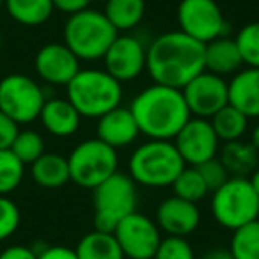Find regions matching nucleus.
Returning <instances> with one entry per match:
<instances>
[{"label":"nucleus","instance_id":"nucleus-14","mask_svg":"<svg viewBox=\"0 0 259 259\" xmlns=\"http://www.w3.org/2000/svg\"><path fill=\"white\" fill-rule=\"evenodd\" d=\"M174 146L183 158L185 165L199 167L208 160L219 156V149L222 142L217 137L209 119L190 117L187 124L180 130L174 137Z\"/></svg>","mask_w":259,"mask_h":259},{"label":"nucleus","instance_id":"nucleus-5","mask_svg":"<svg viewBox=\"0 0 259 259\" xmlns=\"http://www.w3.org/2000/svg\"><path fill=\"white\" fill-rule=\"evenodd\" d=\"M117 34L103 11L91 8L68 16L62 29L64 45L80 62L101 61Z\"/></svg>","mask_w":259,"mask_h":259},{"label":"nucleus","instance_id":"nucleus-42","mask_svg":"<svg viewBox=\"0 0 259 259\" xmlns=\"http://www.w3.org/2000/svg\"><path fill=\"white\" fill-rule=\"evenodd\" d=\"M4 8V0H0V9Z\"/></svg>","mask_w":259,"mask_h":259},{"label":"nucleus","instance_id":"nucleus-18","mask_svg":"<svg viewBox=\"0 0 259 259\" xmlns=\"http://www.w3.org/2000/svg\"><path fill=\"white\" fill-rule=\"evenodd\" d=\"M229 105L245 114L248 119L259 121V68H241L227 82Z\"/></svg>","mask_w":259,"mask_h":259},{"label":"nucleus","instance_id":"nucleus-6","mask_svg":"<svg viewBox=\"0 0 259 259\" xmlns=\"http://www.w3.org/2000/svg\"><path fill=\"white\" fill-rule=\"evenodd\" d=\"M137 185L128 174L117 170L93 190L94 229L112 231L122 219L137 211Z\"/></svg>","mask_w":259,"mask_h":259},{"label":"nucleus","instance_id":"nucleus-8","mask_svg":"<svg viewBox=\"0 0 259 259\" xmlns=\"http://www.w3.org/2000/svg\"><path fill=\"white\" fill-rule=\"evenodd\" d=\"M68 158L69 181L94 190L119 170V155L100 139H87L71 149Z\"/></svg>","mask_w":259,"mask_h":259},{"label":"nucleus","instance_id":"nucleus-10","mask_svg":"<svg viewBox=\"0 0 259 259\" xmlns=\"http://www.w3.org/2000/svg\"><path fill=\"white\" fill-rule=\"evenodd\" d=\"M176 20L180 27L178 30L202 45L227 36L229 30L217 0H180Z\"/></svg>","mask_w":259,"mask_h":259},{"label":"nucleus","instance_id":"nucleus-12","mask_svg":"<svg viewBox=\"0 0 259 259\" xmlns=\"http://www.w3.org/2000/svg\"><path fill=\"white\" fill-rule=\"evenodd\" d=\"M101 61L105 71L110 73L117 82H134L146 71L148 45L135 34L121 32L112 41Z\"/></svg>","mask_w":259,"mask_h":259},{"label":"nucleus","instance_id":"nucleus-30","mask_svg":"<svg viewBox=\"0 0 259 259\" xmlns=\"http://www.w3.org/2000/svg\"><path fill=\"white\" fill-rule=\"evenodd\" d=\"M238 50H240L243 66L259 68V22H250L243 25L234 36Z\"/></svg>","mask_w":259,"mask_h":259},{"label":"nucleus","instance_id":"nucleus-31","mask_svg":"<svg viewBox=\"0 0 259 259\" xmlns=\"http://www.w3.org/2000/svg\"><path fill=\"white\" fill-rule=\"evenodd\" d=\"M9 149L18 156L22 163L32 165L45 153V141L34 130H23V132H18Z\"/></svg>","mask_w":259,"mask_h":259},{"label":"nucleus","instance_id":"nucleus-38","mask_svg":"<svg viewBox=\"0 0 259 259\" xmlns=\"http://www.w3.org/2000/svg\"><path fill=\"white\" fill-rule=\"evenodd\" d=\"M0 259H37V254L32 247L25 245H11L0 252Z\"/></svg>","mask_w":259,"mask_h":259},{"label":"nucleus","instance_id":"nucleus-11","mask_svg":"<svg viewBox=\"0 0 259 259\" xmlns=\"http://www.w3.org/2000/svg\"><path fill=\"white\" fill-rule=\"evenodd\" d=\"M112 233L126 259H153L162 241V231L155 220L139 211L122 219Z\"/></svg>","mask_w":259,"mask_h":259},{"label":"nucleus","instance_id":"nucleus-36","mask_svg":"<svg viewBox=\"0 0 259 259\" xmlns=\"http://www.w3.org/2000/svg\"><path fill=\"white\" fill-rule=\"evenodd\" d=\"M37 259H78L75 248L64 245H47L41 252H37Z\"/></svg>","mask_w":259,"mask_h":259},{"label":"nucleus","instance_id":"nucleus-35","mask_svg":"<svg viewBox=\"0 0 259 259\" xmlns=\"http://www.w3.org/2000/svg\"><path fill=\"white\" fill-rule=\"evenodd\" d=\"M18 124L0 110V149H9L18 135Z\"/></svg>","mask_w":259,"mask_h":259},{"label":"nucleus","instance_id":"nucleus-19","mask_svg":"<svg viewBox=\"0 0 259 259\" xmlns=\"http://www.w3.org/2000/svg\"><path fill=\"white\" fill-rule=\"evenodd\" d=\"M41 124L54 137H71L78 132L82 117L66 98H50L41 108Z\"/></svg>","mask_w":259,"mask_h":259},{"label":"nucleus","instance_id":"nucleus-24","mask_svg":"<svg viewBox=\"0 0 259 259\" xmlns=\"http://www.w3.org/2000/svg\"><path fill=\"white\" fill-rule=\"evenodd\" d=\"M103 15L119 34L132 32L144 20L146 0H107Z\"/></svg>","mask_w":259,"mask_h":259},{"label":"nucleus","instance_id":"nucleus-27","mask_svg":"<svg viewBox=\"0 0 259 259\" xmlns=\"http://www.w3.org/2000/svg\"><path fill=\"white\" fill-rule=\"evenodd\" d=\"M227 250L234 259H259V220L231 231Z\"/></svg>","mask_w":259,"mask_h":259},{"label":"nucleus","instance_id":"nucleus-15","mask_svg":"<svg viewBox=\"0 0 259 259\" xmlns=\"http://www.w3.org/2000/svg\"><path fill=\"white\" fill-rule=\"evenodd\" d=\"M34 69L43 82L66 87L82 68L76 55L64 43H48L37 50Z\"/></svg>","mask_w":259,"mask_h":259},{"label":"nucleus","instance_id":"nucleus-22","mask_svg":"<svg viewBox=\"0 0 259 259\" xmlns=\"http://www.w3.org/2000/svg\"><path fill=\"white\" fill-rule=\"evenodd\" d=\"M30 174L41 188H48V190L61 188L69 181L68 158L59 153H43L30 165Z\"/></svg>","mask_w":259,"mask_h":259},{"label":"nucleus","instance_id":"nucleus-1","mask_svg":"<svg viewBox=\"0 0 259 259\" xmlns=\"http://www.w3.org/2000/svg\"><path fill=\"white\" fill-rule=\"evenodd\" d=\"M146 71L153 83L183 89L204 71V45L181 30H169L148 45Z\"/></svg>","mask_w":259,"mask_h":259},{"label":"nucleus","instance_id":"nucleus-43","mask_svg":"<svg viewBox=\"0 0 259 259\" xmlns=\"http://www.w3.org/2000/svg\"><path fill=\"white\" fill-rule=\"evenodd\" d=\"M96 2H103V4H105V2H107V0H96Z\"/></svg>","mask_w":259,"mask_h":259},{"label":"nucleus","instance_id":"nucleus-17","mask_svg":"<svg viewBox=\"0 0 259 259\" xmlns=\"http://www.w3.org/2000/svg\"><path fill=\"white\" fill-rule=\"evenodd\" d=\"M96 121V139L114 148L115 151L130 148L141 135L132 110L122 105L112 108Z\"/></svg>","mask_w":259,"mask_h":259},{"label":"nucleus","instance_id":"nucleus-41","mask_svg":"<svg viewBox=\"0 0 259 259\" xmlns=\"http://www.w3.org/2000/svg\"><path fill=\"white\" fill-rule=\"evenodd\" d=\"M248 180H250V183H252V187H254L255 194L259 195V167L250 174V178H248Z\"/></svg>","mask_w":259,"mask_h":259},{"label":"nucleus","instance_id":"nucleus-13","mask_svg":"<svg viewBox=\"0 0 259 259\" xmlns=\"http://www.w3.org/2000/svg\"><path fill=\"white\" fill-rule=\"evenodd\" d=\"M192 117L211 119L220 108L229 105L227 80L215 73L202 71L181 89Z\"/></svg>","mask_w":259,"mask_h":259},{"label":"nucleus","instance_id":"nucleus-23","mask_svg":"<svg viewBox=\"0 0 259 259\" xmlns=\"http://www.w3.org/2000/svg\"><path fill=\"white\" fill-rule=\"evenodd\" d=\"M75 252L78 259H126L114 233L98 229L83 234Z\"/></svg>","mask_w":259,"mask_h":259},{"label":"nucleus","instance_id":"nucleus-20","mask_svg":"<svg viewBox=\"0 0 259 259\" xmlns=\"http://www.w3.org/2000/svg\"><path fill=\"white\" fill-rule=\"evenodd\" d=\"M243 68L240 50L234 39L227 36L217 37L204 45V69L222 76H233Z\"/></svg>","mask_w":259,"mask_h":259},{"label":"nucleus","instance_id":"nucleus-3","mask_svg":"<svg viewBox=\"0 0 259 259\" xmlns=\"http://www.w3.org/2000/svg\"><path fill=\"white\" fill-rule=\"evenodd\" d=\"M185 167L172 141L148 139L130 155L128 176L146 188H170Z\"/></svg>","mask_w":259,"mask_h":259},{"label":"nucleus","instance_id":"nucleus-34","mask_svg":"<svg viewBox=\"0 0 259 259\" xmlns=\"http://www.w3.org/2000/svg\"><path fill=\"white\" fill-rule=\"evenodd\" d=\"M197 169H199V172H201L202 180H204V183H206V187H208L209 192H213L219 187H222V185L231 178L229 172L226 170V167H224L222 162L219 160V156L213 158V160H208V162H204L202 165H199Z\"/></svg>","mask_w":259,"mask_h":259},{"label":"nucleus","instance_id":"nucleus-44","mask_svg":"<svg viewBox=\"0 0 259 259\" xmlns=\"http://www.w3.org/2000/svg\"><path fill=\"white\" fill-rule=\"evenodd\" d=\"M0 47H2V36H0Z\"/></svg>","mask_w":259,"mask_h":259},{"label":"nucleus","instance_id":"nucleus-39","mask_svg":"<svg viewBox=\"0 0 259 259\" xmlns=\"http://www.w3.org/2000/svg\"><path fill=\"white\" fill-rule=\"evenodd\" d=\"M199 259H234L227 248H211V250L204 252Z\"/></svg>","mask_w":259,"mask_h":259},{"label":"nucleus","instance_id":"nucleus-37","mask_svg":"<svg viewBox=\"0 0 259 259\" xmlns=\"http://www.w3.org/2000/svg\"><path fill=\"white\" fill-rule=\"evenodd\" d=\"M93 0H52L54 4V9L61 13H66V15H75V13H80L83 9H87L91 6Z\"/></svg>","mask_w":259,"mask_h":259},{"label":"nucleus","instance_id":"nucleus-29","mask_svg":"<svg viewBox=\"0 0 259 259\" xmlns=\"http://www.w3.org/2000/svg\"><path fill=\"white\" fill-rule=\"evenodd\" d=\"M25 176V163L11 149H0V195H8L20 187Z\"/></svg>","mask_w":259,"mask_h":259},{"label":"nucleus","instance_id":"nucleus-26","mask_svg":"<svg viewBox=\"0 0 259 259\" xmlns=\"http://www.w3.org/2000/svg\"><path fill=\"white\" fill-rule=\"evenodd\" d=\"M213 130H215L217 137L222 144L233 141H241L248 132V117L245 114H241L238 108H234L233 105H226L224 108H220L211 119Z\"/></svg>","mask_w":259,"mask_h":259},{"label":"nucleus","instance_id":"nucleus-40","mask_svg":"<svg viewBox=\"0 0 259 259\" xmlns=\"http://www.w3.org/2000/svg\"><path fill=\"white\" fill-rule=\"evenodd\" d=\"M248 142H250V144L259 151V121L255 122V126L250 130V137H248Z\"/></svg>","mask_w":259,"mask_h":259},{"label":"nucleus","instance_id":"nucleus-25","mask_svg":"<svg viewBox=\"0 0 259 259\" xmlns=\"http://www.w3.org/2000/svg\"><path fill=\"white\" fill-rule=\"evenodd\" d=\"M4 8L15 22L25 27L43 25L54 13L52 0H4Z\"/></svg>","mask_w":259,"mask_h":259},{"label":"nucleus","instance_id":"nucleus-21","mask_svg":"<svg viewBox=\"0 0 259 259\" xmlns=\"http://www.w3.org/2000/svg\"><path fill=\"white\" fill-rule=\"evenodd\" d=\"M219 160L229 176L250 178V174L259 167V151L248 141L241 139L220 146Z\"/></svg>","mask_w":259,"mask_h":259},{"label":"nucleus","instance_id":"nucleus-28","mask_svg":"<svg viewBox=\"0 0 259 259\" xmlns=\"http://www.w3.org/2000/svg\"><path fill=\"white\" fill-rule=\"evenodd\" d=\"M170 188H172L176 197L190 201V202H194V204H199V202L209 194V190H208V187H206L199 169L192 165H187L181 170L180 176L174 180Z\"/></svg>","mask_w":259,"mask_h":259},{"label":"nucleus","instance_id":"nucleus-2","mask_svg":"<svg viewBox=\"0 0 259 259\" xmlns=\"http://www.w3.org/2000/svg\"><path fill=\"white\" fill-rule=\"evenodd\" d=\"M141 135L155 141H174L192 117L181 89L151 83L130 103Z\"/></svg>","mask_w":259,"mask_h":259},{"label":"nucleus","instance_id":"nucleus-4","mask_svg":"<svg viewBox=\"0 0 259 259\" xmlns=\"http://www.w3.org/2000/svg\"><path fill=\"white\" fill-rule=\"evenodd\" d=\"M66 100L80 117L100 119L122 101V83L105 69H80L66 85Z\"/></svg>","mask_w":259,"mask_h":259},{"label":"nucleus","instance_id":"nucleus-33","mask_svg":"<svg viewBox=\"0 0 259 259\" xmlns=\"http://www.w3.org/2000/svg\"><path fill=\"white\" fill-rule=\"evenodd\" d=\"M20 209L8 195H0V241L8 240L20 227Z\"/></svg>","mask_w":259,"mask_h":259},{"label":"nucleus","instance_id":"nucleus-45","mask_svg":"<svg viewBox=\"0 0 259 259\" xmlns=\"http://www.w3.org/2000/svg\"><path fill=\"white\" fill-rule=\"evenodd\" d=\"M257 220H259V219H257Z\"/></svg>","mask_w":259,"mask_h":259},{"label":"nucleus","instance_id":"nucleus-16","mask_svg":"<svg viewBox=\"0 0 259 259\" xmlns=\"http://www.w3.org/2000/svg\"><path fill=\"white\" fill-rule=\"evenodd\" d=\"M155 222L165 236L187 238L197 231L201 224V209L194 202L170 195L156 206Z\"/></svg>","mask_w":259,"mask_h":259},{"label":"nucleus","instance_id":"nucleus-9","mask_svg":"<svg viewBox=\"0 0 259 259\" xmlns=\"http://www.w3.org/2000/svg\"><path fill=\"white\" fill-rule=\"evenodd\" d=\"M47 96L39 83L22 73L0 80V110L16 124H29L39 119Z\"/></svg>","mask_w":259,"mask_h":259},{"label":"nucleus","instance_id":"nucleus-7","mask_svg":"<svg viewBox=\"0 0 259 259\" xmlns=\"http://www.w3.org/2000/svg\"><path fill=\"white\" fill-rule=\"evenodd\" d=\"M209 211L220 227L234 231L259 219V195L248 178L231 176L211 192Z\"/></svg>","mask_w":259,"mask_h":259},{"label":"nucleus","instance_id":"nucleus-32","mask_svg":"<svg viewBox=\"0 0 259 259\" xmlns=\"http://www.w3.org/2000/svg\"><path fill=\"white\" fill-rule=\"evenodd\" d=\"M153 259H197V255L187 238L165 236L160 241Z\"/></svg>","mask_w":259,"mask_h":259}]
</instances>
